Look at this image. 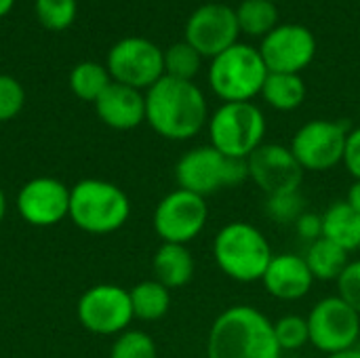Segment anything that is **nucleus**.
<instances>
[{"label": "nucleus", "mask_w": 360, "mask_h": 358, "mask_svg": "<svg viewBox=\"0 0 360 358\" xmlns=\"http://www.w3.org/2000/svg\"><path fill=\"white\" fill-rule=\"evenodd\" d=\"M146 122L169 141H188L207 129V97L194 80L162 76L146 91Z\"/></svg>", "instance_id": "nucleus-1"}, {"label": "nucleus", "mask_w": 360, "mask_h": 358, "mask_svg": "<svg viewBox=\"0 0 360 358\" xmlns=\"http://www.w3.org/2000/svg\"><path fill=\"white\" fill-rule=\"evenodd\" d=\"M207 358H283L274 321L251 304L221 310L207 333Z\"/></svg>", "instance_id": "nucleus-2"}, {"label": "nucleus", "mask_w": 360, "mask_h": 358, "mask_svg": "<svg viewBox=\"0 0 360 358\" xmlns=\"http://www.w3.org/2000/svg\"><path fill=\"white\" fill-rule=\"evenodd\" d=\"M213 260L219 272L243 285L262 283L268 264L274 257L268 236L251 222L234 219L213 236Z\"/></svg>", "instance_id": "nucleus-3"}, {"label": "nucleus", "mask_w": 360, "mask_h": 358, "mask_svg": "<svg viewBox=\"0 0 360 358\" xmlns=\"http://www.w3.org/2000/svg\"><path fill=\"white\" fill-rule=\"evenodd\" d=\"M72 224L89 234H112L131 217L127 192L105 179H80L70 188Z\"/></svg>", "instance_id": "nucleus-4"}, {"label": "nucleus", "mask_w": 360, "mask_h": 358, "mask_svg": "<svg viewBox=\"0 0 360 358\" xmlns=\"http://www.w3.org/2000/svg\"><path fill=\"white\" fill-rule=\"evenodd\" d=\"M209 146L228 158L247 160L259 146L266 143L268 122L255 101L221 103L207 122Z\"/></svg>", "instance_id": "nucleus-5"}, {"label": "nucleus", "mask_w": 360, "mask_h": 358, "mask_svg": "<svg viewBox=\"0 0 360 358\" xmlns=\"http://www.w3.org/2000/svg\"><path fill=\"white\" fill-rule=\"evenodd\" d=\"M175 181L177 188L207 198L249 181L247 160L228 158L213 146H198L175 162Z\"/></svg>", "instance_id": "nucleus-6"}, {"label": "nucleus", "mask_w": 360, "mask_h": 358, "mask_svg": "<svg viewBox=\"0 0 360 358\" xmlns=\"http://www.w3.org/2000/svg\"><path fill=\"white\" fill-rule=\"evenodd\" d=\"M268 78V68L257 46L236 42L209 65V87L221 99L230 101H253Z\"/></svg>", "instance_id": "nucleus-7"}, {"label": "nucleus", "mask_w": 360, "mask_h": 358, "mask_svg": "<svg viewBox=\"0 0 360 358\" xmlns=\"http://www.w3.org/2000/svg\"><path fill=\"white\" fill-rule=\"evenodd\" d=\"M348 131L340 120L314 118L293 133L289 148L306 173H325L342 165Z\"/></svg>", "instance_id": "nucleus-8"}, {"label": "nucleus", "mask_w": 360, "mask_h": 358, "mask_svg": "<svg viewBox=\"0 0 360 358\" xmlns=\"http://www.w3.org/2000/svg\"><path fill=\"white\" fill-rule=\"evenodd\" d=\"M209 222L207 198L192 194L188 190L175 188L162 196L154 209L152 226L162 243L190 245L196 241Z\"/></svg>", "instance_id": "nucleus-9"}, {"label": "nucleus", "mask_w": 360, "mask_h": 358, "mask_svg": "<svg viewBox=\"0 0 360 358\" xmlns=\"http://www.w3.org/2000/svg\"><path fill=\"white\" fill-rule=\"evenodd\" d=\"M306 319L310 344L325 357L348 350L360 342V314L338 293L319 300Z\"/></svg>", "instance_id": "nucleus-10"}, {"label": "nucleus", "mask_w": 360, "mask_h": 358, "mask_svg": "<svg viewBox=\"0 0 360 358\" xmlns=\"http://www.w3.org/2000/svg\"><path fill=\"white\" fill-rule=\"evenodd\" d=\"M105 68L114 82L148 91L165 76V51L141 36L122 38L110 49Z\"/></svg>", "instance_id": "nucleus-11"}, {"label": "nucleus", "mask_w": 360, "mask_h": 358, "mask_svg": "<svg viewBox=\"0 0 360 358\" xmlns=\"http://www.w3.org/2000/svg\"><path fill=\"white\" fill-rule=\"evenodd\" d=\"M76 317L95 335H120L135 319L129 289L108 283L86 289L78 300Z\"/></svg>", "instance_id": "nucleus-12"}, {"label": "nucleus", "mask_w": 360, "mask_h": 358, "mask_svg": "<svg viewBox=\"0 0 360 358\" xmlns=\"http://www.w3.org/2000/svg\"><path fill=\"white\" fill-rule=\"evenodd\" d=\"M240 30L236 11L221 2L200 4L186 23V42L192 44L202 57L215 59L238 42Z\"/></svg>", "instance_id": "nucleus-13"}, {"label": "nucleus", "mask_w": 360, "mask_h": 358, "mask_svg": "<svg viewBox=\"0 0 360 358\" xmlns=\"http://www.w3.org/2000/svg\"><path fill=\"white\" fill-rule=\"evenodd\" d=\"M247 173L249 181H253L266 198L285 192H300L306 175L291 148L283 143L259 146L247 158Z\"/></svg>", "instance_id": "nucleus-14"}, {"label": "nucleus", "mask_w": 360, "mask_h": 358, "mask_svg": "<svg viewBox=\"0 0 360 358\" xmlns=\"http://www.w3.org/2000/svg\"><path fill=\"white\" fill-rule=\"evenodd\" d=\"M268 72L302 74L316 55V38L302 23H278L257 46Z\"/></svg>", "instance_id": "nucleus-15"}, {"label": "nucleus", "mask_w": 360, "mask_h": 358, "mask_svg": "<svg viewBox=\"0 0 360 358\" xmlns=\"http://www.w3.org/2000/svg\"><path fill=\"white\" fill-rule=\"evenodd\" d=\"M17 211L34 228L57 226L70 215V188L55 177H34L21 186Z\"/></svg>", "instance_id": "nucleus-16"}, {"label": "nucleus", "mask_w": 360, "mask_h": 358, "mask_svg": "<svg viewBox=\"0 0 360 358\" xmlns=\"http://www.w3.org/2000/svg\"><path fill=\"white\" fill-rule=\"evenodd\" d=\"M314 283L316 281L304 255L297 253H274L262 279L266 293L281 302L304 300L312 291Z\"/></svg>", "instance_id": "nucleus-17"}, {"label": "nucleus", "mask_w": 360, "mask_h": 358, "mask_svg": "<svg viewBox=\"0 0 360 358\" xmlns=\"http://www.w3.org/2000/svg\"><path fill=\"white\" fill-rule=\"evenodd\" d=\"M99 120L116 131H131L146 122V95L133 87L114 82L95 101Z\"/></svg>", "instance_id": "nucleus-18"}, {"label": "nucleus", "mask_w": 360, "mask_h": 358, "mask_svg": "<svg viewBox=\"0 0 360 358\" xmlns=\"http://www.w3.org/2000/svg\"><path fill=\"white\" fill-rule=\"evenodd\" d=\"M196 272V262L188 245L160 243L152 257V274L154 281L165 285L169 291L186 287Z\"/></svg>", "instance_id": "nucleus-19"}, {"label": "nucleus", "mask_w": 360, "mask_h": 358, "mask_svg": "<svg viewBox=\"0 0 360 358\" xmlns=\"http://www.w3.org/2000/svg\"><path fill=\"white\" fill-rule=\"evenodd\" d=\"M323 238L340 245L344 251L354 253L360 249V213L346 200L331 203L323 213Z\"/></svg>", "instance_id": "nucleus-20"}, {"label": "nucleus", "mask_w": 360, "mask_h": 358, "mask_svg": "<svg viewBox=\"0 0 360 358\" xmlns=\"http://www.w3.org/2000/svg\"><path fill=\"white\" fill-rule=\"evenodd\" d=\"M304 260L314 281H323V283H338L342 272L352 262L350 253L344 251L340 245L331 243L329 238H319L310 243L304 251Z\"/></svg>", "instance_id": "nucleus-21"}, {"label": "nucleus", "mask_w": 360, "mask_h": 358, "mask_svg": "<svg viewBox=\"0 0 360 358\" xmlns=\"http://www.w3.org/2000/svg\"><path fill=\"white\" fill-rule=\"evenodd\" d=\"M262 99L276 112H293L297 110L308 95L306 82L302 74H283L268 72V78L262 87Z\"/></svg>", "instance_id": "nucleus-22"}, {"label": "nucleus", "mask_w": 360, "mask_h": 358, "mask_svg": "<svg viewBox=\"0 0 360 358\" xmlns=\"http://www.w3.org/2000/svg\"><path fill=\"white\" fill-rule=\"evenodd\" d=\"M133 317L143 323H154L167 317L171 308V291L158 281H141L133 289H129Z\"/></svg>", "instance_id": "nucleus-23"}, {"label": "nucleus", "mask_w": 360, "mask_h": 358, "mask_svg": "<svg viewBox=\"0 0 360 358\" xmlns=\"http://www.w3.org/2000/svg\"><path fill=\"white\" fill-rule=\"evenodd\" d=\"M234 11L240 34L266 38L278 25V8L272 0H243Z\"/></svg>", "instance_id": "nucleus-24"}, {"label": "nucleus", "mask_w": 360, "mask_h": 358, "mask_svg": "<svg viewBox=\"0 0 360 358\" xmlns=\"http://www.w3.org/2000/svg\"><path fill=\"white\" fill-rule=\"evenodd\" d=\"M110 84H112V76L108 68L95 61H82L70 74V89L82 101L95 103Z\"/></svg>", "instance_id": "nucleus-25"}, {"label": "nucleus", "mask_w": 360, "mask_h": 358, "mask_svg": "<svg viewBox=\"0 0 360 358\" xmlns=\"http://www.w3.org/2000/svg\"><path fill=\"white\" fill-rule=\"evenodd\" d=\"M202 55L186 40L171 44L165 51V76L179 80H194L202 68Z\"/></svg>", "instance_id": "nucleus-26"}, {"label": "nucleus", "mask_w": 360, "mask_h": 358, "mask_svg": "<svg viewBox=\"0 0 360 358\" xmlns=\"http://www.w3.org/2000/svg\"><path fill=\"white\" fill-rule=\"evenodd\" d=\"M276 342L283 352H295L310 344L308 319L302 314H283L274 321Z\"/></svg>", "instance_id": "nucleus-27"}, {"label": "nucleus", "mask_w": 360, "mask_h": 358, "mask_svg": "<svg viewBox=\"0 0 360 358\" xmlns=\"http://www.w3.org/2000/svg\"><path fill=\"white\" fill-rule=\"evenodd\" d=\"M110 358H158V348L150 333L141 329H127L116 335L110 348Z\"/></svg>", "instance_id": "nucleus-28"}, {"label": "nucleus", "mask_w": 360, "mask_h": 358, "mask_svg": "<svg viewBox=\"0 0 360 358\" xmlns=\"http://www.w3.org/2000/svg\"><path fill=\"white\" fill-rule=\"evenodd\" d=\"M306 211V198L302 192H285L266 198V215L278 226H293Z\"/></svg>", "instance_id": "nucleus-29"}, {"label": "nucleus", "mask_w": 360, "mask_h": 358, "mask_svg": "<svg viewBox=\"0 0 360 358\" xmlns=\"http://www.w3.org/2000/svg\"><path fill=\"white\" fill-rule=\"evenodd\" d=\"M36 15L46 30L61 32L76 17V0H36Z\"/></svg>", "instance_id": "nucleus-30"}, {"label": "nucleus", "mask_w": 360, "mask_h": 358, "mask_svg": "<svg viewBox=\"0 0 360 358\" xmlns=\"http://www.w3.org/2000/svg\"><path fill=\"white\" fill-rule=\"evenodd\" d=\"M25 103V93L19 80L8 74H0V122L15 118Z\"/></svg>", "instance_id": "nucleus-31"}, {"label": "nucleus", "mask_w": 360, "mask_h": 358, "mask_svg": "<svg viewBox=\"0 0 360 358\" xmlns=\"http://www.w3.org/2000/svg\"><path fill=\"white\" fill-rule=\"evenodd\" d=\"M335 285H338V295L360 314V260L348 264V268L342 272Z\"/></svg>", "instance_id": "nucleus-32"}, {"label": "nucleus", "mask_w": 360, "mask_h": 358, "mask_svg": "<svg viewBox=\"0 0 360 358\" xmlns=\"http://www.w3.org/2000/svg\"><path fill=\"white\" fill-rule=\"evenodd\" d=\"M293 230L295 234L306 243H314L319 238H323V215L316 213V211H306L295 224H293Z\"/></svg>", "instance_id": "nucleus-33"}, {"label": "nucleus", "mask_w": 360, "mask_h": 358, "mask_svg": "<svg viewBox=\"0 0 360 358\" xmlns=\"http://www.w3.org/2000/svg\"><path fill=\"white\" fill-rule=\"evenodd\" d=\"M342 165L346 167V171L352 175L354 181H360V127H354L348 131Z\"/></svg>", "instance_id": "nucleus-34"}, {"label": "nucleus", "mask_w": 360, "mask_h": 358, "mask_svg": "<svg viewBox=\"0 0 360 358\" xmlns=\"http://www.w3.org/2000/svg\"><path fill=\"white\" fill-rule=\"evenodd\" d=\"M354 211H359L360 213V181H352V186L348 188V194H346V198H344Z\"/></svg>", "instance_id": "nucleus-35"}, {"label": "nucleus", "mask_w": 360, "mask_h": 358, "mask_svg": "<svg viewBox=\"0 0 360 358\" xmlns=\"http://www.w3.org/2000/svg\"><path fill=\"white\" fill-rule=\"evenodd\" d=\"M325 358H360V342L348 350H342V352H335V354H329Z\"/></svg>", "instance_id": "nucleus-36"}, {"label": "nucleus", "mask_w": 360, "mask_h": 358, "mask_svg": "<svg viewBox=\"0 0 360 358\" xmlns=\"http://www.w3.org/2000/svg\"><path fill=\"white\" fill-rule=\"evenodd\" d=\"M6 215V196H4V190L0 188V224Z\"/></svg>", "instance_id": "nucleus-37"}, {"label": "nucleus", "mask_w": 360, "mask_h": 358, "mask_svg": "<svg viewBox=\"0 0 360 358\" xmlns=\"http://www.w3.org/2000/svg\"><path fill=\"white\" fill-rule=\"evenodd\" d=\"M15 0H0V17H4L11 8H13Z\"/></svg>", "instance_id": "nucleus-38"}, {"label": "nucleus", "mask_w": 360, "mask_h": 358, "mask_svg": "<svg viewBox=\"0 0 360 358\" xmlns=\"http://www.w3.org/2000/svg\"><path fill=\"white\" fill-rule=\"evenodd\" d=\"M272 2H278V0H272Z\"/></svg>", "instance_id": "nucleus-39"}]
</instances>
